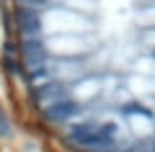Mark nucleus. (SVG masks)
I'll use <instances>...</instances> for the list:
<instances>
[{"label":"nucleus","mask_w":155,"mask_h":152,"mask_svg":"<svg viewBox=\"0 0 155 152\" xmlns=\"http://www.w3.org/2000/svg\"><path fill=\"white\" fill-rule=\"evenodd\" d=\"M41 116H44V121H52V124H70L72 119L85 116V103H80L72 95H65L54 103H49L47 108H41Z\"/></svg>","instance_id":"nucleus-1"},{"label":"nucleus","mask_w":155,"mask_h":152,"mask_svg":"<svg viewBox=\"0 0 155 152\" xmlns=\"http://www.w3.org/2000/svg\"><path fill=\"white\" fill-rule=\"evenodd\" d=\"M98 90H101V82L93 80V77H80L75 85L70 82V95L78 98L80 103H88V101H91V98H93Z\"/></svg>","instance_id":"nucleus-2"},{"label":"nucleus","mask_w":155,"mask_h":152,"mask_svg":"<svg viewBox=\"0 0 155 152\" xmlns=\"http://www.w3.org/2000/svg\"><path fill=\"white\" fill-rule=\"evenodd\" d=\"M57 5L70 8V11H78V13H85V16H88L91 11H96V0H57Z\"/></svg>","instance_id":"nucleus-3"},{"label":"nucleus","mask_w":155,"mask_h":152,"mask_svg":"<svg viewBox=\"0 0 155 152\" xmlns=\"http://www.w3.org/2000/svg\"><path fill=\"white\" fill-rule=\"evenodd\" d=\"M122 114H124V116H132V114H153V108H147V106L132 101V103H124V106H122Z\"/></svg>","instance_id":"nucleus-4"},{"label":"nucleus","mask_w":155,"mask_h":152,"mask_svg":"<svg viewBox=\"0 0 155 152\" xmlns=\"http://www.w3.org/2000/svg\"><path fill=\"white\" fill-rule=\"evenodd\" d=\"M8 126L11 124H8V119L3 116V111H0V137H8Z\"/></svg>","instance_id":"nucleus-5"}]
</instances>
